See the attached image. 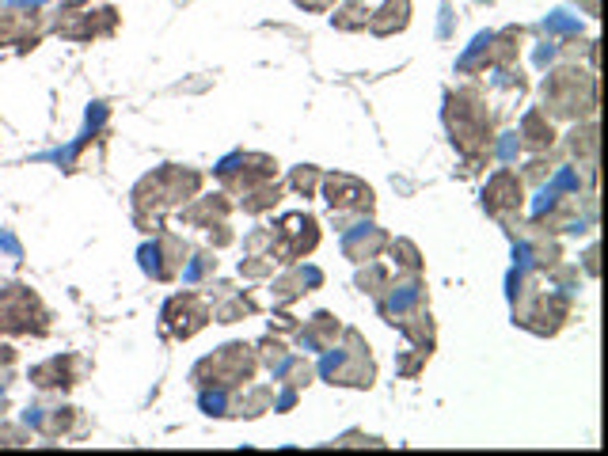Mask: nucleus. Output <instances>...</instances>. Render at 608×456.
<instances>
[{
  "label": "nucleus",
  "instance_id": "obj_39",
  "mask_svg": "<svg viewBox=\"0 0 608 456\" xmlns=\"http://www.w3.org/2000/svg\"><path fill=\"white\" fill-rule=\"evenodd\" d=\"M544 35L578 38V35H582V19H578V16H567V12H551V16L544 19Z\"/></svg>",
  "mask_w": 608,
  "mask_h": 456
},
{
  "label": "nucleus",
  "instance_id": "obj_38",
  "mask_svg": "<svg viewBox=\"0 0 608 456\" xmlns=\"http://www.w3.org/2000/svg\"><path fill=\"white\" fill-rule=\"evenodd\" d=\"M320 183H323V171L312 168V164H301V168H293V175H289V187L297 190V194H304V198H312Z\"/></svg>",
  "mask_w": 608,
  "mask_h": 456
},
{
  "label": "nucleus",
  "instance_id": "obj_45",
  "mask_svg": "<svg viewBox=\"0 0 608 456\" xmlns=\"http://www.w3.org/2000/svg\"><path fill=\"white\" fill-rule=\"evenodd\" d=\"M0 445H31V437L23 434V430H16V426H0Z\"/></svg>",
  "mask_w": 608,
  "mask_h": 456
},
{
  "label": "nucleus",
  "instance_id": "obj_1",
  "mask_svg": "<svg viewBox=\"0 0 608 456\" xmlns=\"http://www.w3.org/2000/svg\"><path fill=\"white\" fill-rule=\"evenodd\" d=\"M487 107H491L487 95L479 92L475 84L445 92V130L453 137L456 152L464 156V175L491 160L494 114Z\"/></svg>",
  "mask_w": 608,
  "mask_h": 456
},
{
  "label": "nucleus",
  "instance_id": "obj_10",
  "mask_svg": "<svg viewBox=\"0 0 608 456\" xmlns=\"http://www.w3.org/2000/svg\"><path fill=\"white\" fill-rule=\"evenodd\" d=\"M190 247L183 236H175V232H164V228H156V236H152V244H145L137 251V259H141V270L149 274L152 282H175L179 278V270L187 263Z\"/></svg>",
  "mask_w": 608,
  "mask_h": 456
},
{
  "label": "nucleus",
  "instance_id": "obj_18",
  "mask_svg": "<svg viewBox=\"0 0 608 456\" xmlns=\"http://www.w3.org/2000/svg\"><path fill=\"white\" fill-rule=\"evenodd\" d=\"M555 263H563V247L548 240V232H536V236H525L513 247V266L521 270H532V274H548Z\"/></svg>",
  "mask_w": 608,
  "mask_h": 456
},
{
  "label": "nucleus",
  "instance_id": "obj_28",
  "mask_svg": "<svg viewBox=\"0 0 608 456\" xmlns=\"http://www.w3.org/2000/svg\"><path fill=\"white\" fill-rule=\"evenodd\" d=\"M567 152L578 160V168H597V122L593 118L574 122V130L567 133Z\"/></svg>",
  "mask_w": 608,
  "mask_h": 456
},
{
  "label": "nucleus",
  "instance_id": "obj_7",
  "mask_svg": "<svg viewBox=\"0 0 608 456\" xmlns=\"http://www.w3.org/2000/svg\"><path fill=\"white\" fill-rule=\"evenodd\" d=\"M0 331L4 335H35L50 331V312L31 285L0 282Z\"/></svg>",
  "mask_w": 608,
  "mask_h": 456
},
{
  "label": "nucleus",
  "instance_id": "obj_41",
  "mask_svg": "<svg viewBox=\"0 0 608 456\" xmlns=\"http://www.w3.org/2000/svg\"><path fill=\"white\" fill-rule=\"evenodd\" d=\"M240 274L244 278H270L274 274V259L270 255H247L244 263H240Z\"/></svg>",
  "mask_w": 608,
  "mask_h": 456
},
{
  "label": "nucleus",
  "instance_id": "obj_50",
  "mask_svg": "<svg viewBox=\"0 0 608 456\" xmlns=\"http://www.w3.org/2000/svg\"><path fill=\"white\" fill-rule=\"evenodd\" d=\"M274 320H278V331H297V320H293L289 312H278Z\"/></svg>",
  "mask_w": 608,
  "mask_h": 456
},
{
  "label": "nucleus",
  "instance_id": "obj_46",
  "mask_svg": "<svg viewBox=\"0 0 608 456\" xmlns=\"http://www.w3.org/2000/svg\"><path fill=\"white\" fill-rule=\"evenodd\" d=\"M335 445H373V449H380L384 441H380V437H369V434H342Z\"/></svg>",
  "mask_w": 608,
  "mask_h": 456
},
{
  "label": "nucleus",
  "instance_id": "obj_53",
  "mask_svg": "<svg viewBox=\"0 0 608 456\" xmlns=\"http://www.w3.org/2000/svg\"><path fill=\"white\" fill-rule=\"evenodd\" d=\"M8 384H12V380H8V377H0V396H4V392H8Z\"/></svg>",
  "mask_w": 608,
  "mask_h": 456
},
{
  "label": "nucleus",
  "instance_id": "obj_34",
  "mask_svg": "<svg viewBox=\"0 0 608 456\" xmlns=\"http://www.w3.org/2000/svg\"><path fill=\"white\" fill-rule=\"evenodd\" d=\"M232 388H202L198 392V407L209 418H232Z\"/></svg>",
  "mask_w": 608,
  "mask_h": 456
},
{
  "label": "nucleus",
  "instance_id": "obj_32",
  "mask_svg": "<svg viewBox=\"0 0 608 456\" xmlns=\"http://www.w3.org/2000/svg\"><path fill=\"white\" fill-rule=\"evenodd\" d=\"M213 274H217V255H213V251H190L183 270H179V278L187 285H202L209 282Z\"/></svg>",
  "mask_w": 608,
  "mask_h": 456
},
{
  "label": "nucleus",
  "instance_id": "obj_22",
  "mask_svg": "<svg viewBox=\"0 0 608 456\" xmlns=\"http://www.w3.org/2000/svg\"><path fill=\"white\" fill-rule=\"evenodd\" d=\"M209 320L217 323H236L251 316V312H259V304L251 301V293H240V289H232V285H217V293L209 289Z\"/></svg>",
  "mask_w": 608,
  "mask_h": 456
},
{
  "label": "nucleus",
  "instance_id": "obj_27",
  "mask_svg": "<svg viewBox=\"0 0 608 456\" xmlns=\"http://www.w3.org/2000/svg\"><path fill=\"white\" fill-rule=\"evenodd\" d=\"M399 335L411 342V346H418V350H426V354H434L437 346V323L434 316H430V308L422 304V308H415L411 316H403V320L396 323Z\"/></svg>",
  "mask_w": 608,
  "mask_h": 456
},
{
  "label": "nucleus",
  "instance_id": "obj_12",
  "mask_svg": "<svg viewBox=\"0 0 608 456\" xmlns=\"http://www.w3.org/2000/svg\"><path fill=\"white\" fill-rule=\"evenodd\" d=\"M521 206H525V179L513 168L491 171V179H487V187H483V209L491 213L498 225L513 228Z\"/></svg>",
  "mask_w": 608,
  "mask_h": 456
},
{
  "label": "nucleus",
  "instance_id": "obj_40",
  "mask_svg": "<svg viewBox=\"0 0 608 456\" xmlns=\"http://www.w3.org/2000/svg\"><path fill=\"white\" fill-rule=\"evenodd\" d=\"M551 171H555V156H544V152H536V160H532L529 168H525V179L544 187V183L551 179Z\"/></svg>",
  "mask_w": 608,
  "mask_h": 456
},
{
  "label": "nucleus",
  "instance_id": "obj_43",
  "mask_svg": "<svg viewBox=\"0 0 608 456\" xmlns=\"http://www.w3.org/2000/svg\"><path fill=\"white\" fill-rule=\"evenodd\" d=\"M285 354H289V350H285L282 339H263V342H259V361H263V365H278Z\"/></svg>",
  "mask_w": 608,
  "mask_h": 456
},
{
  "label": "nucleus",
  "instance_id": "obj_6",
  "mask_svg": "<svg viewBox=\"0 0 608 456\" xmlns=\"http://www.w3.org/2000/svg\"><path fill=\"white\" fill-rule=\"evenodd\" d=\"M259 373V354L255 346H244V342H228L221 350H213L209 358H202L194 369H190V380L198 388H244L251 384V377Z\"/></svg>",
  "mask_w": 608,
  "mask_h": 456
},
{
  "label": "nucleus",
  "instance_id": "obj_26",
  "mask_svg": "<svg viewBox=\"0 0 608 456\" xmlns=\"http://www.w3.org/2000/svg\"><path fill=\"white\" fill-rule=\"evenodd\" d=\"M411 23V0H384L377 12H369V31L377 38H392L407 31Z\"/></svg>",
  "mask_w": 608,
  "mask_h": 456
},
{
  "label": "nucleus",
  "instance_id": "obj_36",
  "mask_svg": "<svg viewBox=\"0 0 608 456\" xmlns=\"http://www.w3.org/2000/svg\"><path fill=\"white\" fill-rule=\"evenodd\" d=\"M388 266L384 263H377V259H369L365 263V270H358V289L361 293H369V297H380L384 289H388Z\"/></svg>",
  "mask_w": 608,
  "mask_h": 456
},
{
  "label": "nucleus",
  "instance_id": "obj_24",
  "mask_svg": "<svg viewBox=\"0 0 608 456\" xmlns=\"http://www.w3.org/2000/svg\"><path fill=\"white\" fill-rule=\"evenodd\" d=\"M517 137H521V145L532 152H548L555 145V126H551V114L544 107H532V111L521 114V122H517Z\"/></svg>",
  "mask_w": 608,
  "mask_h": 456
},
{
  "label": "nucleus",
  "instance_id": "obj_23",
  "mask_svg": "<svg viewBox=\"0 0 608 456\" xmlns=\"http://www.w3.org/2000/svg\"><path fill=\"white\" fill-rule=\"evenodd\" d=\"M339 335H342L339 316H331V312H316L304 327H297V346H301V350H316V354H323L327 346H335V342H339Z\"/></svg>",
  "mask_w": 608,
  "mask_h": 456
},
{
  "label": "nucleus",
  "instance_id": "obj_37",
  "mask_svg": "<svg viewBox=\"0 0 608 456\" xmlns=\"http://www.w3.org/2000/svg\"><path fill=\"white\" fill-rule=\"evenodd\" d=\"M491 145H494V156L502 160V168H510V164H517V156L525 152V145H521V137H517V130L498 133V137H494Z\"/></svg>",
  "mask_w": 608,
  "mask_h": 456
},
{
  "label": "nucleus",
  "instance_id": "obj_51",
  "mask_svg": "<svg viewBox=\"0 0 608 456\" xmlns=\"http://www.w3.org/2000/svg\"><path fill=\"white\" fill-rule=\"evenodd\" d=\"M586 270H589V278H597V247H589L586 251Z\"/></svg>",
  "mask_w": 608,
  "mask_h": 456
},
{
  "label": "nucleus",
  "instance_id": "obj_4",
  "mask_svg": "<svg viewBox=\"0 0 608 456\" xmlns=\"http://www.w3.org/2000/svg\"><path fill=\"white\" fill-rule=\"evenodd\" d=\"M540 95H544V111L551 118L582 122L597 111V80L593 73H582L578 65H551L540 84Z\"/></svg>",
  "mask_w": 608,
  "mask_h": 456
},
{
  "label": "nucleus",
  "instance_id": "obj_47",
  "mask_svg": "<svg viewBox=\"0 0 608 456\" xmlns=\"http://www.w3.org/2000/svg\"><path fill=\"white\" fill-rule=\"evenodd\" d=\"M209 244H213V247H228V244H232V232H228L225 221H221V225H213V228H209Z\"/></svg>",
  "mask_w": 608,
  "mask_h": 456
},
{
  "label": "nucleus",
  "instance_id": "obj_44",
  "mask_svg": "<svg viewBox=\"0 0 608 456\" xmlns=\"http://www.w3.org/2000/svg\"><path fill=\"white\" fill-rule=\"evenodd\" d=\"M244 247L247 251H251V255H259V251H270V228H259V232H251V236H247L244 240Z\"/></svg>",
  "mask_w": 608,
  "mask_h": 456
},
{
  "label": "nucleus",
  "instance_id": "obj_30",
  "mask_svg": "<svg viewBox=\"0 0 608 456\" xmlns=\"http://www.w3.org/2000/svg\"><path fill=\"white\" fill-rule=\"evenodd\" d=\"M282 202V187L274 183V179H266V183H255V187H247L240 194V209L251 213V217H259V213H270V209Z\"/></svg>",
  "mask_w": 608,
  "mask_h": 456
},
{
  "label": "nucleus",
  "instance_id": "obj_55",
  "mask_svg": "<svg viewBox=\"0 0 608 456\" xmlns=\"http://www.w3.org/2000/svg\"><path fill=\"white\" fill-rule=\"evenodd\" d=\"M487 4H491V0H487Z\"/></svg>",
  "mask_w": 608,
  "mask_h": 456
},
{
  "label": "nucleus",
  "instance_id": "obj_17",
  "mask_svg": "<svg viewBox=\"0 0 608 456\" xmlns=\"http://www.w3.org/2000/svg\"><path fill=\"white\" fill-rule=\"evenodd\" d=\"M73 422H76V407H61V403H35V407L23 411V426H27L31 434L46 437V441L65 437L73 430Z\"/></svg>",
  "mask_w": 608,
  "mask_h": 456
},
{
  "label": "nucleus",
  "instance_id": "obj_9",
  "mask_svg": "<svg viewBox=\"0 0 608 456\" xmlns=\"http://www.w3.org/2000/svg\"><path fill=\"white\" fill-rule=\"evenodd\" d=\"M209 323V304L202 293H175L160 312V335L171 342L194 339Z\"/></svg>",
  "mask_w": 608,
  "mask_h": 456
},
{
  "label": "nucleus",
  "instance_id": "obj_25",
  "mask_svg": "<svg viewBox=\"0 0 608 456\" xmlns=\"http://www.w3.org/2000/svg\"><path fill=\"white\" fill-rule=\"evenodd\" d=\"M228 213H232L228 194H206V198H190V206H183L179 217L194 228H213V225H221Z\"/></svg>",
  "mask_w": 608,
  "mask_h": 456
},
{
  "label": "nucleus",
  "instance_id": "obj_19",
  "mask_svg": "<svg viewBox=\"0 0 608 456\" xmlns=\"http://www.w3.org/2000/svg\"><path fill=\"white\" fill-rule=\"evenodd\" d=\"M80 380V358L76 354H57V358L42 361L31 369V384L42 392H65Z\"/></svg>",
  "mask_w": 608,
  "mask_h": 456
},
{
  "label": "nucleus",
  "instance_id": "obj_35",
  "mask_svg": "<svg viewBox=\"0 0 608 456\" xmlns=\"http://www.w3.org/2000/svg\"><path fill=\"white\" fill-rule=\"evenodd\" d=\"M388 251H392V263L399 274H422V255L411 240H388Z\"/></svg>",
  "mask_w": 608,
  "mask_h": 456
},
{
  "label": "nucleus",
  "instance_id": "obj_31",
  "mask_svg": "<svg viewBox=\"0 0 608 456\" xmlns=\"http://www.w3.org/2000/svg\"><path fill=\"white\" fill-rule=\"evenodd\" d=\"M274 380H282L289 388H308L312 384V365L304 361V354H285L278 365H270Z\"/></svg>",
  "mask_w": 608,
  "mask_h": 456
},
{
  "label": "nucleus",
  "instance_id": "obj_20",
  "mask_svg": "<svg viewBox=\"0 0 608 456\" xmlns=\"http://www.w3.org/2000/svg\"><path fill=\"white\" fill-rule=\"evenodd\" d=\"M323 285V270L320 266H301L293 263L282 278H274V304H293L304 293H316Z\"/></svg>",
  "mask_w": 608,
  "mask_h": 456
},
{
  "label": "nucleus",
  "instance_id": "obj_14",
  "mask_svg": "<svg viewBox=\"0 0 608 456\" xmlns=\"http://www.w3.org/2000/svg\"><path fill=\"white\" fill-rule=\"evenodd\" d=\"M323 202L331 206V213H346V217H373L377 209V198H373V187H365L354 175H323Z\"/></svg>",
  "mask_w": 608,
  "mask_h": 456
},
{
  "label": "nucleus",
  "instance_id": "obj_11",
  "mask_svg": "<svg viewBox=\"0 0 608 456\" xmlns=\"http://www.w3.org/2000/svg\"><path fill=\"white\" fill-rule=\"evenodd\" d=\"M50 27H54V35H61V38L92 42V38L111 35L114 27H118V12H114V8L92 12L88 4H61V8H57V19Z\"/></svg>",
  "mask_w": 608,
  "mask_h": 456
},
{
  "label": "nucleus",
  "instance_id": "obj_54",
  "mask_svg": "<svg viewBox=\"0 0 608 456\" xmlns=\"http://www.w3.org/2000/svg\"><path fill=\"white\" fill-rule=\"evenodd\" d=\"M4 411H8V399L0 396V418H4Z\"/></svg>",
  "mask_w": 608,
  "mask_h": 456
},
{
  "label": "nucleus",
  "instance_id": "obj_52",
  "mask_svg": "<svg viewBox=\"0 0 608 456\" xmlns=\"http://www.w3.org/2000/svg\"><path fill=\"white\" fill-rule=\"evenodd\" d=\"M574 4H582V8H586V16H597V0H574Z\"/></svg>",
  "mask_w": 608,
  "mask_h": 456
},
{
  "label": "nucleus",
  "instance_id": "obj_29",
  "mask_svg": "<svg viewBox=\"0 0 608 456\" xmlns=\"http://www.w3.org/2000/svg\"><path fill=\"white\" fill-rule=\"evenodd\" d=\"M456 69L464 76H479L494 69V31H483V35H475V42L460 54L456 61Z\"/></svg>",
  "mask_w": 608,
  "mask_h": 456
},
{
  "label": "nucleus",
  "instance_id": "obj_42",
  "mask_svg": "<svg viewBox=\"0 0 608 456\" xmlns=\"http://www.w3.org/2000/svg\"><path fill=\"white\" fill-rule=\"evenodd\" d=\"M411 350H415V354H399V358H396L399 377H418V369L430 361V354H426V350H418V346H411Z\"/></svg>",
  "mask_w": 608,
  "mask_h": 456
},
{
  "label": "nucleus",
  "instance_id": "obj_13",
  "mask_svg": "<svg viewBox=\"0 0 608 456\" xmlns=\"http://www.w3.org/2000/svg\"><path fill=\"white\" fill-rule=\"evenodd\" d=\"M213 175H217V183L225 190L244 194L247 187L274 179V175H278V164H274L270 156H263V152H232V156H225V160L213 168Z\"/></svg>",
  "mask_w": 608,
  "mask_h": 456
},
{
  "label": "nucleus",
  "instance_id": "obj_2",
  "mask_svg": "<svg viewBox=\"0 0 608 456\" xmlns=\"http://www.w3.org/2000/svg\"><path fill=\"white\" fill-rule=\"evenodd\" d=\"M510 304H513V323L525 327L532 335H559L563 323L570 320V308H574V297L559 293L555 285H540L532 270H521L513 266L510 278Z\"/></svg>",
  "mask_w": 608,
  "mask_h": 456
},
{
  "label": "nucleus",
  "instance_id": "obj_16",
  "mask_svg": "<svg viewBox=\"0 0 608 456\" xmlns=\"http://www.w3.org/2000/svg\"><path fill=\"white\" fill-rule=\"evenodd\" d=\"M388 247V232L373 221H365L358 217V225L342 228V255L350 259V263H369V259H377L380 251Z\"/></svg>",
  "mask_w": 608,
  "mask_h": 456
},
{
  "label": "nucleus",
  "instance_id": "obj_33",
  "mask_svg": "<svg viewBox=\"0 0 608 456\" xmlns=\"http://www.w3.org/2000/svg\"><path fill=\"white\" fill-rule=\"evenodd\" d=\"M331 23L339 31H365L369 27V4L365 0H346V4H335V16Z\"/></svg>",
  "mask_w": 608,
  "mask_h": 456
},
{
  "label": "nucleus",
  "instance_id": "obj_3",
  "mask_svg": "<svg viewBox=\"0 0 608 456\" xmlns=\"http://www.w3.org/2000/svg\"><path fill=\"white\" fill-rule=\"evenodd\" d=\"M202 187V171L179 168V164H164L152 175H145L137 187H133V221L141 225V232H156L160 217L168 209L190 202Z\"/></svg>",
  "mask_w": 608,
  "mask_h": 456
},
{
  "label": "nucleus",
  "instance_id": "obj_8",
  "mask_svg": "<svg viewBox=\"0 0 608 456\" xmlns=\"http://www.w3.org/2000/svg\"><path fill=\"white\" fill-rule=\"evenodd\" d=\"M320 244V221L312 213H285L282 221H274L270 228V259L274 263H301L304 255H312Z\"/></svg>",
  "mask_w": 608,
  "mask_h": 456
},
{
  "label": "nucleus",
  "instance_id": "obj_21",
  "mask_svg": "<svg viewBox=\"0 0 608 456\" xmlns=\"http://www.w3.org/2000/svg\"><path fill=\"white\" fill-rule=\"evenodd\" d=\"M42 35V23L19 8H0V46H19L31 50Z\"/></svg>",
  "mask_w": 608,
  "mask_h": 456
},
{
  "label": "nucleus",
  "instance_id": "obj_5",
  "mask_svg": "<svg viewBox=\"0 0 608 456\" xmlns=\"http://www.w3.org/2000/svg\"><path fill=\"white\" fill-rule=\"evenodd\" d=\"M342 342L327 346L320 361V373L331 388H373L377 380V361L369 354V342L361 339L358 327H342Z\"/></svg>",
  "mask_w": 608,
  "mask_h": 456
},
{
  "label": "nucleus",
  "instance_id": "obj_49",
  "mask_svg": "<svg viewBox=\"0 0 608 456\" xmlns=\"http://www.w3.org/2000/svg\"><path fill=\"white\" fill-rule=\"evenodd\" d=\"M12 361H16V350H12L8 342H0V369H8Z\"/></svg>",
  "mask_w": 608,
  "mask_h": 456
},
{
  "label": "nucleus",
  "instance_id": "obj_15",
  "mask_svg": "<svg viewBox=\"0 0 608 456\" xmlns=\"http://www.w3.org/2000/svg\"><path fill=\"white\" fill-rule=\"evenodd\" d=\"M426 301H430L426 278H422V274H403L399 282H388V289L377 297V312H380V320L396 327L403 316H411V312L422 308Z\"/></svg>",
  "mask_w": 608,
  "mask_h": 456
},
{
  "label": "nucleus",
  "instance_id": "obj_48",
  "mask_svg": "<svg viewBox=\"0 0 608 456\" xmlns=\"http://www.w3.org/2000/svg\"><path fill=\"white\" fill-rule=\"evenodd\" d=\"M297 8H304V12H331L339 0H293Z\"/></svg>",
  "mask_w": 608,
  "mask_h": 456
}]
</instances>
